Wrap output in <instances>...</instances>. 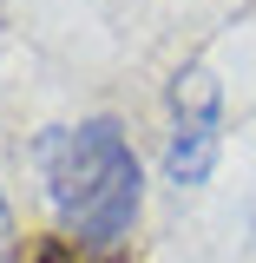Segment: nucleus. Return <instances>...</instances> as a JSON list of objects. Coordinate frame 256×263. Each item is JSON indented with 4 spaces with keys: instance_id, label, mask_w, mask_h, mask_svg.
Masks as SVG:
<instances>
[{
    "instance_id": "f257e3e1",
    "label": "nucleus",
    "mask_w": 256,
    "mask_h": 263,
    "mask_svg": "<svg viewBox=\"0 0 256 263\" xmlns=\"http://www.w3.org/2000/svg\"><path fill=\"white\" fill-rule=\"evenodd\" d=\"M33 164L72 250H92V257L125 250L145 211V171L119 119H79V125L40 132Z\"/></svg>"
},
{
    "instance_id": "f03ea898",
    "label": "nucleus",
    "mask_w": 256,
    "mask_h": 263,
    "mask_svg": "<svg viewBox=\"0 0 256 263\" xmlns=\"http://www.w3.org/2000/svg\"><path fill=\"white\" fill-rule=\"evenodd\" d=\"M210 171H217V112H178V125L164 138V178L191 191Z\"/></svg>"
},
{
    "instance_id": "7ed1b4c3",
    "label": "nucleus",
    "mask_w": 256,
    "mask_h": 263,
    "mask_svg": "<svg viewBox=\"0 0 256 263\" xmlns=\"http://www.w3.org/2000/svg\"><path fill=\"white\" fill-rule=\"evenodd\" d=\"M0 263H13V211H7V197H0Z\"/></svg>"
},
{
    "instance_id": "20e7f679",
    "label": "nucleus",
    "mask_w": 256,
    "mask_h": 263,
    "mask_svg": "<svg viewBox=\"0 0 256 263\" xmlns=\"http://www.w3.org/2000/svg\"><path fill=\"white\" fill-rule=\"evenodd\" d=\"M33 263H79V250H72V243H66V237H60V243H46V250H40V257H33Z\"/></svg>"
}]
</instances>
